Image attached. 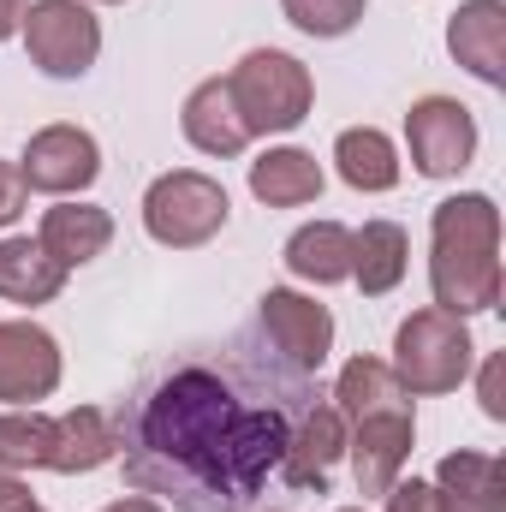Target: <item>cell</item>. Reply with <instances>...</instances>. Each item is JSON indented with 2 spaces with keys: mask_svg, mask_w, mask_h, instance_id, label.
Instances as JSON below:
<instances>
[{
  "mask_svg": "<svg viewBox=\"0 0 506 512\" xmlns=\"http://www.w3.org/2000/svg\"><path fill=\"white\" fill-rule=\"evenodd\" d=\"M310 399L316 376L280 364L256 328L179 352L114 417L126 483L173 512H251Z\"/></svg>",
  "mask_w": 506,
  "mask_h": 512,
  "instance_id": "6da1fadb",
  "label": "cell"
},
{
  "mask_svg": "<svg viewBox=\"0 0 506 512\" xmlns=\"http://www.w3.org/2000/svg\"><path fill=\"white\" fill-rule=\"evenodd\" d=\"M429 286H435V310L447 316H483L501 304V209L489 191H459L435 203Z\"/></svg>",
  "mask_w": 506,
  "mask_h": 512,
  "instance_id": "7a4b0ae2",
  "label": "cell"
},
{
  "mask_svg": "<svg viewBox=\"0 0 506 512\" xmlns=\"http://www.w3.org/2000/svg\"><path fill=\"white\" fill-rule=\"evenodd\" d=\"M227 90H233V108L251 137H280V131H298L316 108V78L298 54L286 48H251L233 72H227Z\"/></svg>",
  "mask_w": 506,
  "mask_h": 512,
  "instance_id": "3957f363",
  "label": "cell"
},
{
  "mask_svg": "<svg viewBox=\"0 0 506 512\" xmlns=\"http://www.w3.org/2000/svg\"><path fill=\"white\" fill-rule=\"evenodd\" d=\"M477 364V340L465 328V316H447V310H411L393 334V376L399 387L417 399V393H453V387L471 376Z\"/></svg>",
  "mask_w": 506,
  "mask_h": 512,
  "instance_id": "277c9868",
  "label": "cell"
},
{
  "mask_svg": "<svg viewBox=\"0 0 506 512\" xmlns=\"http://www.w3.org/2000/svg\"><path fill=\"white\" fill-rule=\"evenodd\" d=\"M233 203H227V185L197 173V167H173L161 173L149 191H143V233L167 251H197L209 245L221 227H227Z\"/></svg>",
  "mask_w": 506,
  "mask_h": 512,
  "instance_id": "5b68a950",
  "label": "cell"
},
{
  "mask_svg": "<svg viewBox=\"0 0 506 512\" xmlns=\"http://www.w3.org/2000/svg\"><path fill=\"white\" fill-rule=\"evenodd\" d=\"M18 36L30 66L48 78H84L102 54V18L84 0H30Z\"/></svg>",
  "mask_w": 506,
  "mask_h": 512,
  "instance_id": "8992f818",
  "label": "cell"
},
{
  "mask_svg": "<svg viewBox=\"0 0 506 512\" xmlns=\"http://www.w3.org/2000/svg\"><path fill=\"white\" fill-rule=\"evenodd\" d=\"M256 334L268 340V352L280 364H292L304 376H316L328 364V352H334V316H328V304H316V298H304L292 286H268L256 298Z\"/></svg>",
  "mask_w": 506,
  "mask_h": 512,
  "instance_id": "52a82bcc",
  "label": "cell"
},
{
  "mask_svg": "<svg viewBox=\"0 0 506 512\" xmlns=\"http://www.w3.org/2000/svg\"><path fill=\"white\" fill-rule=\"evenodd\" d=\"M405 143L423 179H459L477 155V120L453 96H423L405 114Z\"/></svg>",
  "mask_w": 506,
  "mask_h": 512,
  "instance_id": "ba28073f",
  "label": "cell"
},
{
  "mask_svg": "<svg viewBox=\"0 0 506 512\" xmlns=\"http://www.w3.org/2000/svg\"><path fill=\"white\" fill-rule=\"evenodd\" d=\"M411 441H417V411L411 399L405 405H381L346 423V453H352V477L364 495H387L399 477H405V459H411Z\"/></svg>",
  "mask_w": 506,
  "mask_h": 512,
  "instance_id": "9c48e42d",
  "label": "cell"
},
{
  "mask_svg": "<svg viewBox=\"0 0 506 512\" xmlns=\"http://www.w3.org/2000/svg\"><path fill=\"white\" fill-rule=\"evenodd\" d=\"M18 173H24V185L42 191V197H78V191H90L96 173H102V143L84 126H66V120H60V126H42L24 143Z\"/></svg>",
  "mask_w": 506,
  "mask_h": 512,
  "instance_id": "30bf717a",
  "label": "cell"
},
{
  "mask_svg": "<svg viewBox=\"0 0 506 512\" xmlns=\"http://www.w3.org/2000/svg\"><path fill=\"white\" fill-rule=\"evenodd\" d=\"M340 459H346V417H340L334 399L316 393V399L304 405L298 429H292V447H286V459H280V477H286V489H298V495H328Z\"/></svg>",
  "mask_w": 506,
  "mask_h": 512,
  "instance_id": "8fae6325",
  "label": "cell"
},
{
  "mask_svg": "<svg viewBox=\"0 0 506 512\" xmlns=\"http://www.w3.org/2000/svg\"><path fill=\"white\" fill-rule=\"evenodd\" d=\"M60 387V340L36 322H0V405H36Z\"/></svg>",
  "mask_w": 506,
  "mask_h": 512,
  "instance_id": "7c38bea8",
  "label": "cell"
},
{
  "mask_svg": "<svg viewBox=\"0 0 506 512\" xmlns=\"http://www.w3.org/2000/svg\"><path fill=\"white\" fill-rule=\"evenodd\" d=\"M447 54L483 78V84H506V0H465L447 18Z\"/></svg>",
  "mask_w": 506,
  "mask_h": 512,
  "instance_id": "4fadbf2b",
  "label": "cell"
},
{
  "mask_svg": "<svg viewBox=\"0 0 506 512\" xmlns=\"http://www.w3.org/2000/svg\"><path fill=\"white\" fill-rule=\"evenodd\" d=\"M120 459V429L102 405H72L54 417V453H48V471L60 477H90L102 465Z\"/></svg>",
  "mask_w": 506,
  "mask_h": 512,
  "instance_id": "5bb4252c",
  "label": "cell"
},
{
  "mask_svg": "<svg viewBox=\"0 0 506 512\" xmlns=\"http://www.w3.org/2000/svg\"><path fill=\"white\" fill-rule=\"evenodd\" d=\"M36 245H42V251L72 274V268L96 262V256L114 245V215H108V209H96V203H72V197H60V203L42 215Z\"/></svg>",
  "mask_w": 506,
  "mask_h": 512,
  "instance_id": "9a60e30c",
  "label": "cell"
},
{
  "mask_svg": "<svg viewBox=\"0 0 506 512\" xmlns=\"http://www.w3.org/2000/svg\"><path fill=\"white\" fill-rule=\"evenodd\" d=\"M435 507L441 512H506V471L495 453H447L435 465Z\"/></svg>",
  "mask_w": 506,
  "mask_h": 512,
  "instance_id": "2e32d148",
  "label": "cell"
},
{
  "mask_svg": "<svg viewBox=\"0 0 506 512\" xmlns=\"http://www.w3.org/2000/svg\"><path fill=\"white\" fill-rule=\"evenodd\" d=\"M179 126H185V137H191V149H203V155H215V161L245 155V143H251V131H245V120H239V108H233L227 78H203V84L185 96Z\"/></svg>",
  "mask_w": 506,
  "mask_h": 512,
  "instance_id": "e0dca14e",
  "label": "cell"
},
{
  "mask_svg": "<svg viewBox=\"0 0 506 512\" xmlns=\"http://www.w3.org/2000/svg\"><path fill=\"white\" fill-rule=\"evenodd\" d=\"M251 197L268 209H304L322 197V161L298 143H280V149H262L251 161Z\"/></svg>",
  "mask_w": 506,
  "mask_h": 512,
  "instance_id": "ac0fdd59",
  "label": "cell"
},
{
  "mask_svg": "<svg viewBox=\"0 0 506 512\" xmlns=\"http://www.w3.org/2000/svg\"><path fill=\"white\" fill-rule=\"evenodd\" d=\"M411 268V233L399 221H364L352 233V280L364 298H387Z\"/></svg>",
  "mask_w": 506,
  "mask_h": 512,
  "instance_id": "d6986e66",
  "label": "cell"
},
{
  "mask_svg": "<svg viewBox=\"0 0 506 512\" xmlns=\"http://www.w3.org/2000/svg\"><path fill=\"white\" fill-rule=\"evenodd\" d=\"M60 286H66V268L42 251L30 233L0 239V298H6V304L36 310V304H54Z\"/></svg>",
  "mask_w": 506,
  "mask_h": 512,
  "instance_id": "ffe728a7",
  "label": "cell"
},
{
  "mask_svg": "<svg viewBox=\"0 0 506 512\" xmlns=\"http://www.w3.org/2000/svg\"><path fill=\"white\" fill-rule=\"evenodd\" d=\"M286 268L310 286H340L352 280V227L340 221H310L286 239Z\"/></svg>",
  "mask_w": 506,
  "mask_h": 512,
  "instance_id": "44dd1931",
  "label": "cell"
},
{
  "mask_svg": "<svg viewBox=\"0 0 506 512\" xmlns=\"http://www.w3.org/2000/svg\"><path fill=\"white\" fill-rule=\"evenodd\" d=\"M334 167H340V179L352 185V191H393L399 185V149H393V137L376 126H346L334 137Z\"/></svg>",
  "mask_w": 506,
  "mask_h": 512,
  "instance_id": "7402d4cb",
  "label": "cell"
},
{
  "mask_svg": "<svg viewBox=\"0 0 506 512\" xmlns=\"http://www.w3.org/2000/svg\"><path fill=\"white\" fill-rule=\"evenodd\" d=\"M48 453H54V417H42L36 405L0 411V471H48Z\"/></svg>",
  "mask_w": 506,
  "mask_h": 512,
  "instance_id": "603a6c76",
  "label": "cell"
},
{
  "mask_svg": "<svg viewBox=\"0 0 506 512\" xmlns=\"http://www.w3.org/2000/svg\"><path fill=\"white\" fill-rule=\"evenodd\" d=\"M334 405H340V417L352 423V417H364V411H381V405H405L411 393L399 387V376L381 364V358H352L346 370H340V382L328 393Z\"/></svg>",
  "mask_w": 506,
  "mask_h": 512,
  "instance_id": "cb8c5ba5",
  "label": "cell"
},
{
  "mask_svg": "<svg viewBox=\"0 0 506 512\" xmlns=\"http://www.w3.org/2000/svg\"><path fill=\"white\" fill-rule=\"evenodd\" d=\"M280 12H286V24H298L304 36L334 42V36H352V30L364 24L370 0H280Z\"/></svg>",
  "mask_w": 506,
  "mask_h": 512,
  "instance_id": "d4e9b609",
  "label": "cell"
},
{
  "mask_svg": "<svg viewBox=\"0 0 506 512\" xmlns=\"http://www.w3.org/2000/svg\"><path fill=\"white\" fill-rule=\"evenodd\" d=\"M30 209V185L18 173V161H0V227H18Z\"/></svg>",
  "mask_w": 506,
  "mask_h": 512,
  "instance_id": "484cf974",
  "label": "cell"
},
{
  "mask_svg": "<svg viewBox=\"0 0 506 512\" xmlns=\"http://www.w3.org/2000/svg\"><path fill=\"white\" fill-rule=\"evenodd\" d=\"M381 501H387V512H441V507H435V489H429V483H417V477H411V483L399 477Z\"/></svg>",
  "mask_w": 506,
  "mask_h": 512,
  "instance_id": "4316f807",
  "label": "cell"
},
{
  "mask_svg": "<svg viewBox=\"0 0 506 512\" xmlns=\"http://www.w3.org/2000/svg\"><path fill=\"white\" fill-rule=\"evenodd\" d=\"M501 376H506V358H501V352H489V358H483V382H477V393H483V411H489L495 423L506 417V387H501Z\"/></svg>",
  "mask_w": 506,
  "mask_h": 512,
  "instance_id": "83f0119b",
  "label": "cell"
},
{
  "mask_svg": "<svg viewBox=\"0 0 506 512\" xmlns=\"http://www.w3.org/2000/svg\"><path fill=\"white\" fill-rule=\"evenodd\" d=\"M24 501H30V489H24V477H18V471H0V512L24 507Z\"/></svg>",
  "mask_w": 506,
  "mask_h": 512,
  "instance_id": "f1b7e54d",
  "label": "cell"
},
{
  "mask_svg": "<svg viewBox=\"0 0 506 512\" xmlns=\"http://www.w3.org/2000/svg\"><path fill=\"white\" fill-rule=\"evenodd\" d=\"M24 6H30V0H0V42H6V36H18V24H24Z\"/></svg>",
  "mask_w": 506,
  "mask_h": 512,
  "instance_id": "f546056e",
  "label": "cell"
},
{
  "mask_svg": "<svg viewBox=\"0 0 506 512\" xmlns=\"http://www.w3.org/2000/svg\"><path fill=\"white\" fill-rule=\"evenodd\" d=\"M102 512H167V507L149 501V495H126V501H114V507H102Z\"/></svg>",
  "mask_w": 506,
  "mask_h": 512,
  "instance_id": "4dcf8cb0",
  "label": "cell"
},
{
  "mask_svg": "<svg viewBox=\"0 0 506 512\" xmlns=\"http://www.w3.org/2000/svg\"><path fill=\"white\" fill-rule=\"evenodd\" d=\"M12 512H48V507H36V501H24V507H12Z\"/></svg>",
  "mask_w": 506,
  "mask_h": 512,
  "instance_id": "1f68e13d",
  "label": "cell"
},
{
  "mask_svg": "<svg viewBox=\"0 0 506 512\" xmlns=\"http://www.w3.org/2000/svg\"><path fill=\"white\" fill-rule=\"evenodd\" d=\"M84 6H90V0H84ZM102 6H120V0H102Z\"/></svg>",
  "mask_w": 506,
  "mask_h": 512,
  "instance_id": "d6a6232c",
  "label": "cell"
},
{
  "mask_svg": "<svg viewBox=\"0 0 506 512\" xmlns=\"http://www.w3.org/2000/svg\"><path fill=\"white\" fill-rule=\"evenodd\" d=\"M340 512H364V507H340Z\"/></svg>",
  "mask_w": 506,
  "mask_h": 512,
  "instance_id": "836d02e7",
  "label": "cell"
}]
</instances>
